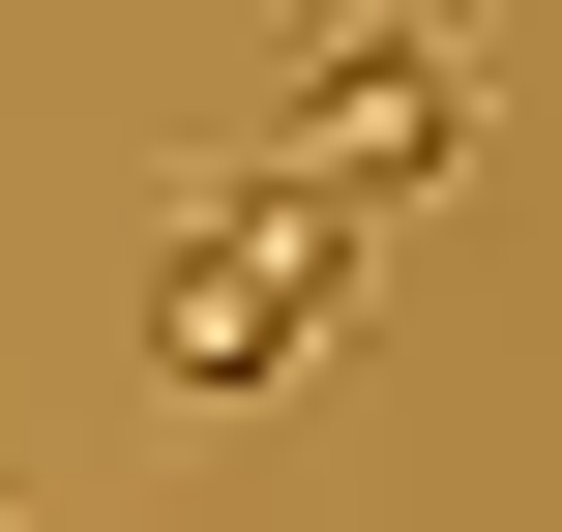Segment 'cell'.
Wrapping results in <instances>:
<instances>
[{
    "instance_id": "1",
    "label": "cell",
    "mask_w": 562,
    "mask_h": 532,
    "mask_svg": "<svg viewBox=\"0 0 562 532\" xmlns=\"http://www.w3.org/2000/svg\"><path fill=\"white\" fill-rule=\"evenodd\" d=\"M474 118H504V59H474V30H326V59H296V148H267V207L474 178Z\"/></svg>"
},
{
    "instance_id": "2",
    "label": "cell",
    "mask_w": 562,
    "mask_h": 532,
    "mask_svg": "<svg viewBox=\"0 0 562 532\" xmlns=\"http://www.w3.org/2000/svg\"><path fill=\"white\" fill-rule=\"evenodd\" d=\"M326 296H356V267H326V207H267V178H237V207H178L148 355H178V385H326Z\"/></svg>"
},
{
    "instance_id": "3",
    "label": "cell",
    "mask_w": 562,
    "mask_h": 532,
    "mask_svg": "<svg viewBox=\"0 0 562 532\" xmlns=\"http://www.w3.org/2000/svg\"><path fill=\"white\" fill-rule=\"evenodd\" d=\"M0 532H30V503H0Z\"/></svg>"
}]
</instances>
